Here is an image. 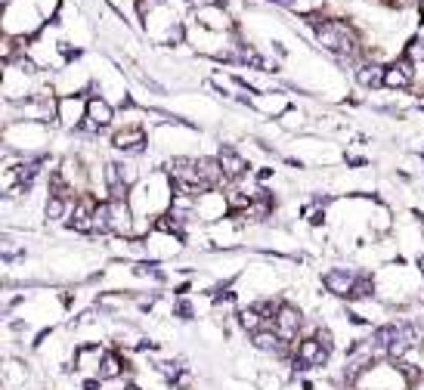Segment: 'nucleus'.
Returning <instances> with one entry per match:
<instances>
[{"instance_id": "f257e3e1", "label": "nucleus", "mask_w": 424, "mask_h": 390, "mask_svg": "<svg viewBox=\"0 0 424 390\" xmlns=\"http://www.w3.org/2000/svg\"><path fill=\"white\" fill-rule=\"evenodd\" d=\"M304 19L316 28V41L322 50L337 53V56H350V59L359 53V37H356V31L344 19H328V16H319V12L304 16Z\"/></svg>"}, {"instance_id": "f03ea898", "label": "nucleus", "mask_w": 424, "mask_h": 390, "mask_svg": "<svg viewBox=\"0 0 424 390\" xmlns=\"http://www.w3.org/2000/svg\"><path fill=\"white\" fill-rule=\"evenodd\" d=\"M328 356L331 353L319 344L316 334H313V338H298V344H294V371L322 369V365L328 362Z\"/></svg>"}, {"instance_id": "7ed1b4c3", "label": "nucleus", "mask_w": 424, "mask_h": 390, "mask_svg": "<svg viewBox=\"0 0 424 390\" xmlns=\"http://www.w3.org/2000/svg\"><path fill=\"white\" fill-rule=\"evenodd\" d=\"M415 68H418L415 62L403 53L390 65H384V87L387 90H405V87H412L415 84Z\"/></svg>"}, {"instance_id": "20e7f679", "label": "nucleus", "mask_w": 424, "mask_h": 390, "mask_svg": "<svg viewBox=\"0 0 424 390\" xmlns=\"http://www.w3.org/2000/svg\"><path fill=\"white\" fill-rule=\"evenodd\" d=\"M273 328L285 340L298 344L294 338H300V328H304V313H300L294 303H279V310H276V319H273Z\"/></svg>"}, {"instance_id": "39448f33", "label": "nucleus", "mask_w": 424, "mask_h": 390, "mask_svg": "<svg viewBox=\"0 0 424 390\" xmlns=\"http://www.w3.org/2000/svg\"><path fill=\"white\" fill-rule=\"evenodd\" d=\"M356 270L353 266H335V270H328L322 276V285H325V291L328 294H337V297H347L350 301V294H353V288H356Z\"/></svg>"}, {"instance_id": "423d86ee", "label": "nucleus", "mask_w": 424, "mask_h": 390, "mask_svg": "<svg viewBox=\"0 0 424 390\" xmlns=\"http://www.w3.org/2000/svg\"><path fill=\"white\" fill-rule=\"evenodd\" d=\"M146 142H149V136H146V130L140 127V124H127V127H121L118 133L112 136V146L124 155H143Z\"/></svg>"}, {"instance_id": "0eeeda50", "label": "nucleus", "mask_w": 424, "mask_h": 390, "mask_svg": "<svg viewBox=\"0 0 424 390\" xmlns=\"http://www.w3.org/2000/svg\"><path fill=\"white\" fill-rule=\"evenodd\" d=\"M87 118V96L71 93V96H59V124L63 127H81V121Z\"/></svg>"}, {"instance_id": "6e6552de", "label": "nucleus", "mask_w": 424, "mask_h": 390, "mask_svg": "<svg viewBox=\"0 0 424 390\" xmlns=\"http://www.w3.org/2000/svg\"><path fill=\"white\" fill-rule=\"evenodd\" d=\"M195 210H199L201 220H217V217L230 214V198L223 195V192H201L199 198H195Z\"/></svg>"}, {"instance_id": "1a4fd4ad", "label": "nucleus", "mask_w": 424, "mask_h": 390, "mask_svg": "<svg viewBox=\"0 0 424 390\" xmlns=\"http://www.w3.org/2000/svg\"><path fill=\"white\" fill-rule=\"evenodd\" d=\"M102 359H106V350H102L100 344H78L75 347V369L78 371H87V375L100 378Z\"/></svg>"}, {"instance_id": "9d476101", "label": "nucleus", "mask_w": 424, "mask_h": 390, "mask_svg": "<svg viewBox=\"0 0 424 390\" xmlns=\"http://www.w3.org/2000/svg\"><path fill=\"white\" fill-rule=\"evenodd\" d=\"M195 22H199V28H208V31H230L232 28V19H230V12L223 10V3H211V6L195 10Z\"/></svg>"}, {"instance_id": "9b49d317", "label": "nucleus", "mask_w": 424, "mask_h": 390, "mask_svg": "<svg viewBox=\"0 0 424 390\" xmlns=\"http://www.w3.org/2000/svg\"><path fill=\"white\" fill-rule=\"evenodd\" d=\"M217 158H220V164H223V173H226V180H242L245 173H248V158H245L242 152H236L232 146H220V152H217Z\"/></svg>"}, {"instance_id": "f8f14e48", "label": "nucleus", "mask_w": 424, "mask_h": 390, "mask_svg": "<svg viewBox=\"0 0 424 390\" xmlns=\"http://www.w3.org/2000/svg\"><path fill=\"white\" fill-rule=\"evenodd\" d=\"M353 78L362 90H378V87H384V65H378V62H362V65L353 68Z\"/></svg>"}, {"instance_id": "ddd939ff", "label": "nucleus", "mask_w": 424, "mask_h": 390, "mask_svg": "<svg viewBox=\"0 0 424 390\" xmlns=\"http://www.w3.org/2000/svg\"><path fill=\"white\" fill-rule=\"evenodd\" d=\"M87 118L96 124V127H102L106 130L109 124L115 121V109H112V102H109L106 96H87Z\"/></svg>"}, {"instance_id": "4468645a", "label": "nucleus", "mask_w": 424, "mask_h": 390, "mask_svg": "<svg viewBox=\"0 0 424 390\" xmlns=\"http://www.w3.org/2000/svg\"><path fill=\"white\" fill-rule=\"evenodd\" d=\"M75 202H78L75 195H53L50 192V198H47V204H44V217L47 220H63V217H71Z\"/></svg>"}, {"instance_id": "2eb2a0df", "label": "nucleus", "mask_w": 424, "mask_h": 390, "mask_svg": "<svg viewBox=\"0 0 424 390\" xmlns=\"http://www.w3.org/2000/svg\"><path fill=\"white\" fill-rule=\"evenodd\" d=\"M124 371H131V362H127L121 353H106V359H102V369H100V381H118Z\"/></svg>"}, {"instance_id": "dca6fc26", "label": "nucleus", "mask_w": 424, "mask_h": 390, "mask_svg": "<svg viewBox=\"0 0 424 390\" xmlns=\"http://www.w3.org/2000/svg\"><path fill=\"white\" fill-rule=\"evenodd\" d=\"M316 340H319V344H322L325 347V350H335V334H331V328H325V325H319L316 328Z\"/></svg>"}, {"instance_id": "f3484780", "label": "nucleus", "mask_w": 424, "mask_h": 390, "mask_svg": "<svg viewBox=\"0 0 424 390\" xmlns=\"http://www.w3.org/2000/svg\"><path fill=\"white\" fill-rule=\"evenodd\" d=\"M306 220H310V226H322L325 223V204H316V208L306 210Z\"/></svg>"}, {"instance_id": "a211bd4d", "label": "nucleus", "mask_w": 424, "mask_h": 390, "mask_svg": "<svg viewBox=\"0 0 424 390\" xmlns=\"http://www.w3.org/2000/svg\"><path fill=\"white\" fill-rule=\"evenodd\" d=\"M174 316H180V319H192V303L183 297V301L174 303Z\"/></svg>"}, {"instance_id": "6ab92c4d", "label": "nucleus", "mask_w": 424, "mask_h": 390, "mask_svg": "<svg viewBox=\"0 0 424 390\" xmlns=\"http://www.w3.org/2000/svg\"><path fill=\"white\" fill-rule=\"evenodd\" d=\"M279 118H282V127H300V111L288 109L285 115H279Z\"/></svg>"}, {"instance_id": "aec40b11", "label": "nucleus", "mask_w": 424, "mask_h": 390, "mask_svg": "<svg viewBox=\"0 0 424 390\" xmlns=\"http://www.w3.org/2000/svg\"><path fill=\"white\" fill-rule=\"evenodd\" d=\"M189 387H192V375L183 369L180 375H177V381H174V390H189Z\"/></svg>"}, {"instance_id": "412c9836", "label": "nucleus", "mask_w": 424, "mask_h": 390, "mask_svg": "<svg viewBox=\"0 0 424 390\" xmlns=\"http://www.w3.org/2000/svg\"><path fill=\"white\" fill-rule=\"evenodd\" d=\"M418 272H421V279H424V254L418 257Z\"/></svg>"}, {"instance_id": "4be33fe9", "label": "nucleus", "mask_w": 424, "mask_h": 390, "mask_svg": "<svg viewBox=\"0 0 424 390\" xmlns=\"http://www.w3.org/2000/svg\"><path fill=\"white\" fill-rule=\"evenodd\" d=\"M124 390H143V387H140V384H127Z\"/></svg>"}]
</instances>
